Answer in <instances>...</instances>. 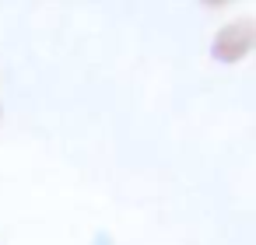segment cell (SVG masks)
Here are the masks:
<instances>
[{
	"label": "cell",
	"mask_w": 256,
	"mask_h": 245,
	"mask_svg": "<svg viewBox=\"0 0 256 245\" xmlns=\"http://www.w3.org/2000/svg\"><path fill=\"white\" fill-rule=\"evenodd\" d=\"M252 39H256L252 21H235V25L218 28V35H214V42H210L214 63H238V60H246L249 49H252Z\"/></svg>",
	"instance_id": "1"
},
{
	"label": "cell",
	"mask_w": 256,
	"mask_h": 245,
	"mask_svg": "<svg viewBox=\"0 0 256 245\" xmlns=\"http://www.w3.org/2000/svg\"><path fill=\"white\" fill-rule=\"evenodd\" d=\"M92 245H116V238H112V231H106V228H98V231L92 235Z\"/></svg>",
	"instance_id": "2"
}]
</instances>
